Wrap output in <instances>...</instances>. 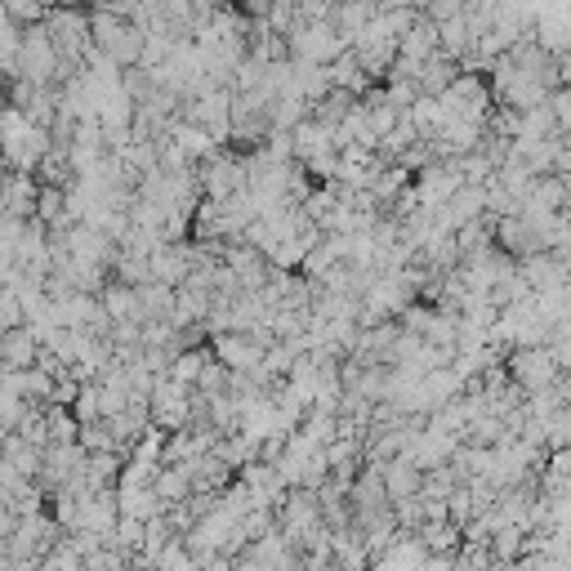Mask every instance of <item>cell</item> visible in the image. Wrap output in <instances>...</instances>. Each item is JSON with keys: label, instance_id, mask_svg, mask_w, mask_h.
<instances>
[{"label": "cell", "instance_id": "cell-1", "mask_svg": "<svg viewBox=\"0 0 571 571\" xmlns=\"http://www.w3.org/2000/svg\"><path fill=\"white\" fill-rule=\"evenodd\" d=\"M509 380L522 389V393H544V389H553V380H558V362H553V349H518L513 358H509Z\"/></svg>", "mask_w": 571, "mask_h": 571}, {"label": "cell", "instance_id": "cell-2", "mask_svg": "<svg viewBox=\"0 0 571 571\" xmlns=\"http://www.w3.org/2000/svg\"><path fill=\"white\" fill-rule=\"evenodd\" d=\"M37 358H41V340H37L28 327H19V331H10V335H0V375L32 371Z\"/></svg>", "mask_w": 571, "mask_h": 571}, {"label": "cell", "instance_id": "cell-3", "mask_svg": "<svg viewBox=\"0 0 571 571\" xmlns=\"http://www.w3.org/2000/svg\"><path fill=\"white\" fill-rule=\"evenodd\" d=\"M99 304H103V313H108V322H112V327H121V322H143V309H139V286L112 281V286H103Z\"/></svg>", "mask_w": 571, "mask_h": 571}, {"label": "cell", "instance_id": "cell-4", "mask_svg": "<svg viewBox=\"0 0 571 571\" xmlns=\"http://www.w3.org/2000/svg\"><path fill=\"white\" fill-rule=\"evenodd\" d=\"M384 487H389V504H398V500H415V495L424 491V473L402 455V460L384 464Z\"/></svg>", "mask_w": 571, "mask_h": 571}, {"label": "cell", "instance_id": "cell-5", "mask_svg": "<svg viewBox=\"0 0 571 571\" xmlns=\"http://www.w3.org/2000/svg\"><path fill=\"white\" fill-rule=\"evenodd\" d=\"M152 491L161 495V504H166V509H174V504H188V500H192V473H188L183 464H174V469L166 464V469L157 473Z\"/></svg>", "mask_w": 571, "mask_h": 571}, {"label": "cell", "instance_id": "cell-6", "mask_svg": "<svg viewBox=\"0 0 571 571\" xmlns=\"http://www.w3.org/2000/svg\"><path fill=\"white\" fill-rule=\"evenodd\" d=\"M19 327H28V313H23L19 291H0V335H10Z\"/></svg>", "mask_w": 571, "mask_h": 571}, {"label": "cell", "instance_id": "cell-7", "mask_svg": "<svg viewBox=\"0 0 571 571\" xmlns=\"http://www.w3.org/2000/svg\"><path fill=\"white\" fill-rule=\"evenodd\" d=\"M23 219H10V214H0V263H14L19 254V241H23Z\"/></svg>", "mask_w": 571, "mask_h": 571}, {"label": "cell", "instance_id": "cell-8", "mask_svg": "<svg viewBox=\"0 0 571 571\" xmlns=\"http://www.w3.org/2000/svg\"><path fill=\"white\" fill-rule=\"evenodd\" d=\"M549 112H553V121H558L562 130H571V90L549 94Z\"/></svg>", "mask_w": 571, "mask_h": 571}]
</instances>
